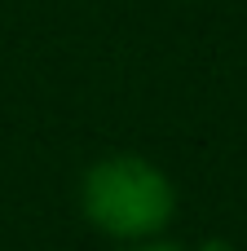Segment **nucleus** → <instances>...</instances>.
I'll list each match as a JSON object with an SVG mask.
<instances>
[{
	"instance_id": "3",
	"label": "nucleus",
	"mask_w": 247,
	"mask_h": 251,
	"mask_svg": "<svg viewBox=\"0 0 247 251\" xmlns=\"http://www.w3.org/2000/svg\"><path fill=\"white\" fill-rule=\"evenodd\" d=\"M133 251H186V247H172V243H150V247H133Z\"/></svg>"
},
{
	"instance_id": "1",
	"label": "nucleus",
	"mask_w": 247,
	"mask_h": 251,
	"mask_svg": "<svg viewBox=\"0 0 247 251\" xmlns=\"http://www.w3.org/2000/svg\"><path fill=\"white\" fill-rule=\"evenodd\" d=\"M80 207L97 234L141 243L168 229L177 212V185L168 172L141 154L97 159L80 181Z\"/></svg>"
},
{
	"instance_id": "2",
	"label": "nucleus",
	"mask_w": 247,
	"mask_h": 251,
	"mask_svg": "<svg viewBox=\"0 0 247 251\" xmlns=\"http://www.w3.org/2000/svg\"><path fill=\"white\" fill-rule=\"evenodd\" d=\"M199 251H234V243H225V238H208Z\"/></svg>"
}]
</instances>
